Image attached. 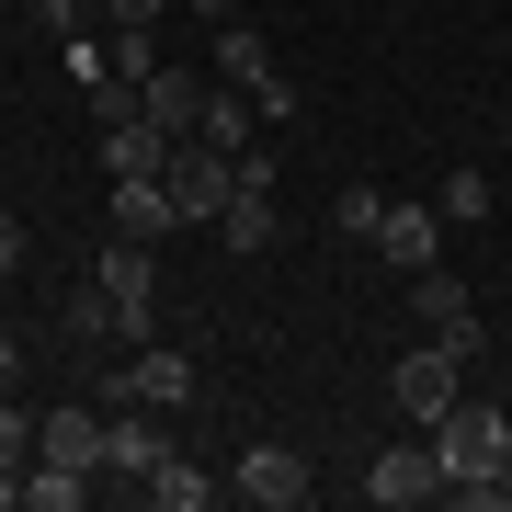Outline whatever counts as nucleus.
I'll return each mask as SVG.
<instances>
[{
    "instance_id": "obj_5",
    "label": "nucleus",
    "mask_w": 512,
    "mask_h": 512,
    "mask_svg": "<svg viewBox=\"0 0 512 512\" xmlns=\"http://www.w3.org/2000/svg\"><path fill=\"white\" fill-rule=\"evenodd\" d=\"M92 285L114 296V319H126V342H148V319H160V262H148V239H103Z\"/></svg>"
},
{
    "instance_id": "obj_19",
    "label": "nucleus",
    "mask_w": 512,
    "mask_h": 512,
    "mask_svg": "<svg viewBox=\"0 0 512 512\" xmlns=\"http://www.w3.org/2000/svg\"><path fill=\"white\" fill-rule=\"evenodd\" d=\"M148 501H160V512H205V501H217V478H205L194 456H160V467H148Z\"/></svg>"
},
{
    "instance_id": "obj_15",
    "label": "nucleus",
    "mask_w": 512,
    "mask_h": 512,
    "mask_svg": "<svg viewBox=\"0 0 512 512\" xmlns=\"http://www.w3.org/2000/svg\"><path fill=\"white\" fill-rule=\"evenodd\" d=\"M171 148H183V137H160L148 114H126V126H103V171H114V183H126V171H171Z\"/></svg>"
},
{
    "instance_id": "obj_20",
    "label": "nucleus",
    "mask_w": 512,
    "mask_h": 512,
    "mask_svg": "<svg viewBox=\"0 0 512 512\" xmlns=\"http://www.w3.org/2000/svg\"><path fill=\"white\" fill-rule=\"evenodd\" d=\"M80 501H92L80 467H35V478H23V512H80Z\"/></svg>"
},
{
    "instance_id": "obj_26",
    "label": "nucleus",
    "mask_w": 512,
    "mask_h": 512,
    "mask_svg": "<svg viewBox=\"0 0 512 512\" xmlns=\"http://www.w3.org/2000/svg\"><path fill=\"white\" fill-rule=\"evenodd\" d=\"M23 251H35V239H23V217L0 205V274H23Z\"/></svg>"
},
{
    "instance_id": "obj_14",
    "label": "nucleus",
    "mask_w": 512,
    "mask_h": 512,
    "mask_svg": "<svg viewBox=\"0 0 512 512\" xmlns=\"http://www.w3.org/2000/svg\"><path fill=\"white\" fill-rule=\"evenodd\" d=\"M171 228H183L171 183L160 171H126V183H114V239H171Z\"/></svg>"
},
{
    "instance_id": "obj_24",
    "label": "nucleus",
    "mask_w": 512,
    "mask_h": 512,
    "mask_svg": "<svg viewBox=\"0 0 512 512\" xmlns=\"http://www.w3.org/2000/svg\"><path fill=\"white\" fill-rule=\"evenodd\" d=\"M160 69V46H148V23H114V80H148Z\"/></svg>"
},
{
    "instance_id": "obj_22",
    "label": "nucleus",
    "mask_w": 512,
    "mask_h": 512,
    "mask_svg": "<svg viewBox=\"0 0 512 512\" xmlns=\"http://www.w3.org/2000/svg\"><path fill=\"white\" fill-rule=\"evenodd\" d=\"M490 217V171H444V228H478Z\"/></svg>"
},
{
    "instance_id": "obj_30",
    "label": "nucleus",
    "mask_w": 512,
    "mask_h": 512,
    "mask_svg": "<svg viewBox=\"0 0 512 512\" xmlns=\"http://www.w3.org/2000/svg\"><path fill=\"white\" fill-rule=\"evenodd\" d=\"M501 501H512V456H501V478H490V512H501Z\"/></svg>"
},
{
    "instance_id": "obj_2",
    "label": "nucleus",
    "mask_w": 512,
    "mask_h": 512,
    "mask_svg": "<svg viewBox=\"0 0 512 512\" xmlns=\"http://www.w3.org/2000/svg\"><path fill=\"white\" fill-rule=\"evenodd\" d=\"M410 308H421V342H444V353H456V365H478V353H490V330H478L467 285L444 274V262H421V274H410Z\"/></svg>"
},
{
    "instance_id": "obj_17",
    "label": "nucleus",
    "mask_w": 512,
    "mask_h": 512,
    "mask_svg": "<svg viewBox=\"0 0 512 512\" xmlns=\"http://www.w3.org/2000/svg\"><path fill=\"white\" fill-rule=\"evenodd\" d=\"M251 126H262V103H251V92L228 80V92H205V126H194V137H205V148H228V160H239V148H251Z\"/></svg>"
},
{
    "instance_id": "obj_9",
    "label": "nucleus",
    "mask_w": 512,
    "mask_h": 512,
    "mask_svg": "<svg viewBox=\"0 0 512 512\" xmlns=\"http://www.w3.org/2000/svg\"><path fill=\"white\" fill-rule=\"evenodd\" d=\"M376 262H387V274H421V262H444V205H399V194H387Z\"/></svg>"
},
{
    "instance_id": "obj_6",
    "label": "nucleus",
    "mask_w": 512,
    "mask_h": 512,
    "mask_svg": "<svg viewBox=\"0 0 512 512\" xmlns=\"http://www.w3.org/2000/svg\"><path fill=\"white\" fill-rule=\"evenodd\" d=\"M160 183H171V205H183V228H194V217H228V194H239V160H228V148H205V137H183Z\"/></svg>"
},
{
    "instance_id": "obj_29",
    "label": "nucleus",
    "mask_w": 512,
    "mask_h": 512,
    "mask_svg": "<svg viewBox=\"0 0 512 512\" xmlns=\"http://www.w3.org/2000/svg\"><path fill=\"white\" fill-rule=\"evenodd\" d=\"M12 387H23V342L0 330V399H12Z\"/></svg>"
},
{
    "instance_id": "obj_32",
    "label": "nucleus",
    "mask_w": 512,
    "mask_h": 512,
    "mask_svg": "<svg viewBox=\"0 0 512 512\" xmlns=\"http://www.w3.org/2000/svg\"><path fill=\"white\" fill-rule=\"evenodd\" d=\"M501 126H512V114H501Z\"/></svg>"
},
{
    "instance_id": "obj_16",
    "label": "nucleus",
    "mask_w": 512,
    "mask_h": 512,
    "mask_svg": "<svg viewBox=\"0 0 512 512\" xmlns=\"http://www.w3.org/2000/svg\"><path fill=\"white\" fill-rule=\"evenodd\" d=\"M57 342H69V353H92V342H126V319H114V296H103V285L57 296Z\"/></svg>"
},
{
    "instance_id": "obj_13",
    "label": "nucleus",
    "mask_w": 512,
    "mask_h": 512,
    "mask_svg": "<svg viewBox=\"0 0 512 512\" xmlns=\"http://www.w3.org/2000/svg\"><path fill=\"white\" fill-rule=\"evenodd\" d=\"M137 114H148L160 137H194V126H205V80H194V69H148V80H137Z\"/></svg>"
},
{
    "instance_id": "obj_23",
    "label": "nucleus",
    "mask_w": 512,
    "mask_h": 512,
    "mask_svg": "<svg viewBox=\"0 0 512 512\" xmlns=\"http://www.w3.org/2000/svg\"><path fill=\"white\" fill-rule=\"evenodd\" d=\"M23 456H35V410L0 399V478H23Z\"/></svg>"
},
{
    "instance_id": "obj_3",
    "label": "nucleus",
    "mask_w": 512,
    "mask_h": 512,
    "mask_svg": "<svg viewBox=\"0 0 512 512\" xmlns=\"http://www.w3.org/2000/svg\"><path fill=\"white\" fill-rule=\"evenodd\" d=\"M217 80H239V92L262 103V126H296V80L274 69V46H262L251 23H217Z\"/></svg>"
},
{
    "instance_id": "obj_7",
    "label": "nucleus",
    "mask_w": 512,
    "mask_h": 512,
    "mask_svg": "<svg viewBox=\"0 0 512 512\" xmlns=\"http://www.w3.org/2000/svg\"><path fill=\"white\" fill-rule=\"evenodd\" d=\"M160 456H171L160 410H148V399H114V410H103V467H114V478H137V490H148V467H160Z\"/></svg>"
},
{
    "instance_id": "obj_27",
    "label": "nucleus",
    "mask_w": 512,
    "mask_h": 512,
    "mask_svg": "<svg viewBox=\"0 0 512 512\" xmlns=\"http://www.w3.org/2000/svg\"><path fill=\"white\" fill-rule=\"evenodd\" d=\"M35 23H46L57 46H69V35H80V0H35Z\"/></svg>"
},
{
    "instance_id": "obj_8",
    "label": "nucleus",
    "mask_w": 512,
    "mask_h": 512,
    "mask_svg": "<svg viewBox=\"0 0 512 512\" xmlns=\"http://www.w3.org/2000/svg\"><path fill=\"white\" fill-rule=\"evenodd\" d=\"M35 467H80V478H92L103 467V410H80V399L35 410Z\"/></svg>"
},
{
    "instance_id": "obj_12",
    "label": "nucleus",
    "mask_w": 512,
    "mask_h": 512,
    "mask_svg": "<svg viewBox=\"0 0 512 512\" xmlns=\"http://www.w3.org/2000/svg\"><path fill=\"white\" fill-rule=\"evenodd\" d=\"M239 501L296 512V501H308V456H296V444H251V456H239Z\"/></svg>"
},
{
    "instance_id": "obj_11",
    "label": "nucleus",
    "mask_w": 512,
    "mask_h": 512,
    "mask_svg": "<svg viewBox=\"0 0 512 512\" xmlns=\"http://www.w3.org/2000/svg\"><path fill=\"white\" fill-rule=\"evenodd\" d=\"M365 501H387V512H410V501H444V467H433V444H387V456L365 467Z\"/></svg>"
},
{
    "instance_id": "obj_18",
    "label": "nucleus",
    "mask_w": 512,
    "mask_h": 512,
    "mask_svg": "<svg viewBox=\"0 0 512 512\" xmlns=\"http://www.w3.org/2000/svg\"><path fill=\"white\" fill-rule=\"evenodd\" d=\"M217 228H228V251H239V262H262V251L285 239V217H274L262 194H228V217H217Z\"/></svg>"
},
{
    "instance_id": "obj_31",
    "label": "nucleus",
    "mask_w": 512,
    "mask_h": 512,
    "mask_svg": "<svg viewBox=\"0 0 512 512\" xmlns=\"http://www.w3.org/2000/svg\"><path fill=\"white\" fill-rule=\"evenodd\" d=\"M194 12H205V23H228V12H239V0H194Z\"/></svg>"
},
{
    "instance_id": "obj_25",
    "label": "nucleus",
    "mask_w": 512,
    "mask_h": 512,
    "mask_svg": "<svg viewBox=\"0 0 512 512\" xmlns=\"http://www.w3.org/2000/svg\"><path fill=\"white\" fill-rule=\"evenodd\" d=\"M274 171H285V148H274V137L239 148V194H274Z\"/></svg>"
},
{
    "instance_id": "obj_10",
    "label": "nucleus",
    "mask_w": 512,
    "mask_h": 512,
    "mask_svg": "<svg viewBox=\"0 0 512 512\" xmlns=\"http://www.w3.org/2000/svg\"><path fill=\"white\" fill-rule=\"evenodd\" d=\"M103 399H148V410H183V399H194V365H183L171 342H137V365H126V376H103Z\"/></svg>"
},
{
    "instance_id": "obj_21",
    "label": "nucleus",
    "mask_w": 512,
    "mask_h": 512,
    "mask_svg": "<svg viewBox=\"0 0 512 512\" xmlns=\"http://www.w3.org/2000/svg\"><path fill=\"white\" fill-rule=\"evenodd\" d=\"M330 228H342V239H365V251H376V228H387V194H376V183H353L342 205H330Z\"/></svg>"
},
{
    "instance_id": "obj_4",
    "label": "nucleus",
    "mask_w": 512,
    "mask_h": 512,
    "mask_svg": "<svg viewBox=\"0 0 512 512\" xmlns=\"http://www.w3.org/2000/svg\"><path fill=\"white\" fill-rule=\"evenodd\" d=\"M456 376H467V365H456V353H444V342H410V353H399V365H387V399H399V410L421 421V433H433V421H444V410H456V399H467V387H456Z\"/></svg>"
},
{
    "instance_id": "obj_28",
    "label": "nucleus",
    "mask_w": 512,
    "mask_h": 512,
    "mask_svg": "<svg viewBox=\"0 0 512 512\" xmlns=\"http://www.w3.org/2000/svg\"><path fill=\"white\" fill-rule=\"evenodd\" d=\"M92 12H103V23H160L171 0H92Z\"/></svg>"
},
{
    "instance_id": "obj_1",
    "label": "nucleus",
    "mask_w": 512,
    "mask_h": 512,
    "mask_svg": "<svg viewBox=\"0 0 512 512\" xmlns=\"http://www.w3.org/2000/svg\"><path fill=\"white\" fill-rule=\"evenodd\" d=\"M501 456H512V421L490 410V399H456L433 421V467H444V501H478L490 512V478H501Z\"/></svg>"
}]
</instances>
